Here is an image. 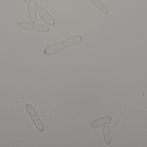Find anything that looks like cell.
Here are the masks:
<instances>
[{
    "mask_svg": "<svg viewBox=\"0 0 147 147\" xmlns=\"http://www.w3.org/2000/svg\"><path fill=\"white\" fill-rule=\"evenodd\" d=\"M82 37L80 35H74L62 41L56 42L47 46L44 50V53L47 55H52L64 48L80 43Z\"/></svg>",
    "mask_w": 147,
    "mask_h": 147,
    "instance_id": "cell-1",
    "label": "cell"
},
{
    "mask_svg": "<svg viewBox=\"0 0 147 147\" xmlns=\"http://www.w3.org/2000/svg\"><path fill=\"white\" fill-rule=\"evenodd\" d=\"M25 109L37 130L40 132H43L45 129L44 123L34 106L31 104H27Z\"/></svg>",
    "mask_w": 147,
    "mask_h": 147,
    "instance_id": "cell-2",
    "label": "cell"
},
{
    "mask_svg": "<svg viewBox=\"0 0 147 147\" xmlns=\"http://www.w3.org/2000/svg\"><path fill=\"white\" fill-rule=\"evenodd\" d=\"M18 25L22 29L39 33H46L50 30L49 26L44 24L22 21L18 22Z\"/></svg>",
    "mask_w": 147,
    "mask_h": 147,
    "instance_id": "cell-3",
    "label": "cell"
},
{
    "mask_svg": "<svg viewBox=\"0 0 147 147\" xmlns=\"http://www.w3.org/2000/svg\"><path fill=\"white\" fill-rule=\"evenodd\" d=\"M37 13L45 24L50 26H53L55 25L54 18L45 8L41 7H38Z\"/></svg>",
    "mask_w": 147,
    "mask_h": 147,
    "instance_id": "cell-4",
    "label": "cell"
},
{
    "mask_svg": "<svg viewBox=\"0 0 147 147\" xmlns=\"http://www.w3.org/2000/svg\"><path fill=\"white\" fill-rule=\"evenodd\" d=\"M27 9L29 20L34 23L37 20V0H28L27 3Z\"/></svg>",
    "mask_w": 147,
    "mask_h": 147,
    "instance_id": "cell-5",
    "label": "cell"
},
{
    "mask_svg": "<svg viewBox=\"0 0 147 147\" xmlns=\"http://www.w3.org/2000/svg\"><path fill=\"white\" fill-rule=\"evenodd\" d=\"M112 121V118L110 116L106 115L98 118L92 122L90 127L93 129L98 128L104 125H106L111 123Z\"/></svg>",
    "mask_w": 147,
    "mask_h": 147,
    "instance_id": "cell-6",
    "label": "cell"
},
{
    "mask_svg": "<svg viewBox=\"0 0 147 147\" xmlns=\"http://www.w3.org/2000/svg\"><path fill=\"white\" fill-rule=\"evenodd\" d=\"M102 130L105 143L107 145H110L111 142V136L109 126L106 124L104 125Z\"/></svg>",
    "mask_w": 147,
    "mask_h": 147,
    "instance_id": "cell-7",
    "label": "cell"
},
{
    "mask_svg": "<svg viewBox=\"0 0 147 147\" xmlns=\"http://www.w3.org/2000/svg\"><path fill=\"white\" fill-rule=\"evenodd\" d=\"M91 2L102 14H106L108 10L105 5L99 0H90Z\"/></svg>",
    "mask_w": 147,
    "mask_h": 147,
    "instance_id": "cell-8",
    "label": "cell"
},
{
    "mask_svg": "<svg viewBox=\"0 0 147 147\" xmlns=\"http://www.w3.org/2000/svg\"><path fill=\"white\" fill-rule=\"evenodd\" d=\"M23 1H26L27 0H23Z\"/></svg>",
    "mask_w": 147,
    "mask_h": 147,
    "instance_id": "cell-9",
    "label": "cell"
}]
</instances>
